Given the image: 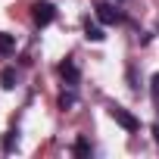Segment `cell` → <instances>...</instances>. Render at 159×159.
Segmentation results:
<instances>
[{"mask_svg": "<svg viewBox=\"0 0 159 159\" xmlns=\"http://www.w3.org/2000/svg\"><path fill=\"white\" fill-rule=\"evenodd\" d=\"M53 16H56V10H53L50 3H34V10H31L34 25H50V22H53Z\"/></svg>", "mask_w": 159, "mask_h": 159, "instance_id": "6da1fadb", "label": "cell"}, {"mask_svg": "<svg viewBox=\"0 0 159 159\" xmlns=\"http://www.w3.org/2000/svg\"><path fill=\"white\" fill-rule=\"evenodd\" d=\"M109 116H112V119H116L122 128H128V131H137V119H134L131 112H125L122 106H112V109H109Z\"/></svg>", "mask_w": 159, "mask_h": 159, "instance_id": "7a4b0ae2", "label": "cell"}, {"mask_svg": "<svg viewBox=\"0 0 159 159\" xmlns=\"http://www.w3.org/2000/svg\"><path fill=\"white\" fill-rule=\"evenodd\" d=\"M97 16H100V22H106V25L119 22V10H112V7H97Z\"/></svg>", "mask_w": 159, "mask_h": 159, "instance_id": "3957f363", "label": "cell"}, {"mask_svg": "<svg viewBox=\"0 0 159 159\" xmlns=\"http://www.w3.org/2000/svg\"><path fill=\"white\" fill-rule=\"evenodd\" d=\"M59 75L66 78L69 84H75V81H78V69H75L72 62H62V66H59Z\"/></svg>", "mask_w": 159, "mask_h": 159, "instance_id": "277c9868", "label": "cell"}, {"mask_svg": "<svg viewBox=\"0 0 159 159\" xmlns=\"http://www.w3.org/2000/svg\"><path fill=\"white\" fill-rule=\"evenodd\" d=\"M0 84H3L7 91H13V88H16V72H13V69H3V75H0Z\"/></svg>", "mask_w": 159, "mask_h": 159, "instance_id": "5b68a950", "label": "cell"}, {"mask_svg": "<svg viewBox=\"0 0 159 159\" xmlns=\"http://www.w3.org/2000/svg\"><path fill=\"white\" fill-rule=\"evenodd\" d=\"M16 47V41H13V34H7V31H0V53H10Z\"/></svg>", "mask_w": 159, "mask_h": 159, "instance_id": "8992f818", "label": "cell"}, {"mask_svg": "<svg viewBox=\"0 0 159 159\" xmlns=\"http://www.w3.org/2000/svg\"><path fill=\"white\" fill-rule=\"evenodd\" d=\"M150 91H153V103L159 106V75H153V81H150Z\"/></svg>", "mask_w": 159, "mask_h": 159, "instance_id": "52a82bcc", "label": "cell"}, {"mask_svg": "<svg viewBox=\"0 0 159 159\" xmlns=\"http://www.w3.org/2000/svg\"><path fill=\"white\" fill-rule=\"evenodd\" d=\"M88 41H103V31L97 25H88Z\"/></svg>", "mask_w": 159, "mask_h": 159, "instance_id": "ba28073f", "label": "cell"}, {"mask_svg": "<svg viewBox=\"0 0 159 159\" xmlns=\"http://www.w3.org/2000/svg\"><path fill=\"white\" fill-rule=\"evenodd\" d=\"M75 153H78V156H88V153H91V143H88V140H78V143H75Z\"/></svg>", "mask_w": 159, "mask_h": 159, "instance_id": "9c48e42d", "label": "cell"}, {"mask_svg": "<svg viewBox=\"0 0 159 159\" xmlns=\"http://www.w3.org/2000/svg\"><path fill=\"white\" fill-rule=\"evenodd\" d=\"M13 140H16V137H13V134H7V137H3V150H13Z\"/></svg>", "mask_w": 159, "mask_h": 159, "instance_id": "30bf717a", "label": "cell"}]
</instances>
